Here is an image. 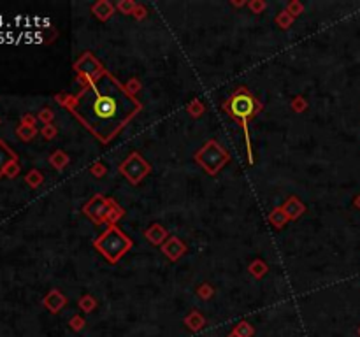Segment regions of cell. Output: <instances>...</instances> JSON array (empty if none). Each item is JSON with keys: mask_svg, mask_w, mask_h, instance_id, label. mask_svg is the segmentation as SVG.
I'll return each mask as SVG.
<instances>
[{"mask_svg": "<svg viewBox=\"0 0 360 337\" xmlns=\"http://www.w3.org/2000/svg\"><path fill=\"white\" fill-rule=\"evenodd\" d=\"M228 337H239V335H237V334H234V332H232V334H231V335H228Z\"/></svg>", "mask_w": 360, "mask_h": 337, "instance_id": "obj_11", "label": "cell"}, {"mask_svg": "<svg viewBox=\"0 0 360 337\" xmlns=\"http://www.w3.org/2000/svg\"><path fill=\"white\" fill-rule=\"evenodd\" d=\"M185 323L188 325L191 330H201V328L204 327V320H202V316L197 315V313H193V315H190L188 318H186Z\"/></svg>", "mask_w": 360, "mask_h": 337, "instance_id": "obj_7", "label": "cell"}, {"mask_svg": "<svg viewBox=\"0 0 360 337\" xmlns=\"http://www.w3.org/2000/svg\"><path fill=\"white\" fill-rule=\"evenodd\" d=\"M63 298L60 297V293H51V297H48L46 298V306L49 308V311H53V313H56L60 308L63 306Z\"/></svg>", "mask_w": 360, "mask_h": 337, "instance_id": "obj_6", "label": "cell"}, {"mask_svg": "<svg viewBox=\"0 0 360 337\" xmlns=\"http://www.w3.org/2000/svg\"><path fill=\"white\" fill-rule=\"evenodd\" d=\"M355 206H357V208L360 209V195H358V198H357V200H355Z\"/></svg>", "mask_w": 360, "mask_h": 337, "instance_id": "obj_10", "label": "cell"}, {"mask_svg": "<svg viewBox=\"0 0 360 337\" xmlns=\"http://www.w3.org/2000/svg\"><path fill=\"white\" fill-rule=\"evenodd\" d=\"M197 162L201 163L202 167L206 168V172L209 174H216L218 171L221 168V165H225L228 160V155L227 151H223L216 143H208L201 151L197 153Z\"/></svg>", "mask_w": 360, "mask_h": 337, "instance_id": "obj_4", "label": "cell"}, {"mask_svg": "<svg viewBox=\"0 0 360 337\" xmlns=\"http://www.w3.org/2000/svg\"><path fill=\"white\" fill-rule=\"evenodd\" d=\"M83 323H85V321H81L79 318H74V320H72V327H74V328H81Z\"/></svg>", "mask_w": 360, "mask_h": 337, "instance_id": "obj_9", "label": "cell"}, {"mask_svg": "<svg viewBox=\"0 0 360 337\" xmlns=\"http://www.w3.org/2000/svg\"><path fill=\"white\" fill-rule=\"evenodd\" d=\"M132 246L130 239L127 235H123L116 227H111L101 239L95 243V248L102 251V255L106 256L109 262H116L123 253H127Z\"/></svg>", "mask_w": 360, "mask_h": 337, "instance_id": "obj_3", "label": "cell"}, {"mask_svg": "<svg viewBox=\"0 0 360 337\" xmlns=\"http://www.w3.org/2000/svg\"><path fill=\"white\" fill-rule=\"evenodd\" d=\"M253 327H251L250 323H246V321H243V323H239L236 328H234V334H237L239 337H251L253 335Z\"/></svg>", "mask_w": 360, "mask_h": 337, "instance_id": "obj_8", "label": "cell"}, {"mask_svg": "<svg viewBox=\"0 0 360 337\" xmlns=\"http://www.w3.org/2000/svg\"><path fill=\"white\" fill-rule=\"evenodd\" d=\"M358 335H360V327H358Z\"/></svg>", "mask_w": 360, "mask_h": 337, "instance_id": "obj_12", "label": "cell"}, {"mask_svg": "<svg viewBox=\"0 0 360 337\" xmlns=\"http://www.w3.org/2000/svg\"><path fill=\"white\" fill-rule=\"evenodd\" d=\"M221 107L231 114L234 120L241 121V125H243L244 130H246V139H248V120L253 118L255 114L262 109L260 102L256 100L251 93H248L244 88H239L228 100L223 102V106Z\"/></svg>", "mask_w": 360, "mask_h": 337, "instance_id": "obj_2", "label": "cell"}, {"mask_svg": "<svg viewBox=\"0 0 360 337\" xmlns=\"http://www.w3.org/2000/svg\"><path fill=\"white\" fill-rule=\"evenodd\" d=\"M148 172H149L148 163L144 162L137 153H132V156H130L127 162L121 163V174L127 176L128 181L132 183V185H137Z\"/></svg>", "mask_w": 360, "mask_h": 337, "instance_id": "obj_5", "label": "cell"}, {"mask_svg": "<svg viewBox=\"0 0 360 337\" xmlns=\"http://www.w3.org/2000/svg\"><path fill=\"white\" fill-rule=\"evenodd\" d=\"M69 107L104 144L114 139L141 111L139 102L107 71L93 79H86L85 86L69 102Z\"/></svg>", "mask_w": 360, "mask_h": 337, "instance_id": "obj_1", "label": "cell"}]
</instances>
